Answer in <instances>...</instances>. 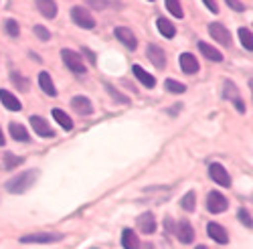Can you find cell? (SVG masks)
Masks as SVG:
<instances>
[{
	"mask_svg": "<svg viewBox=\"0 0 253 249\" xmlns=\"http://www.w3.org/2000/svg\"><path fill=\"white\" fill-rule=\"evenodd\" d=\"M132 71H134V75L138 77V81L142 83V85H146L148 89H152V87L156 85V79H154V75H150L148 71H144L140 65H134V67H132Z\"/></svg>",
	"mask_w": 253,
	"mask_h": 249,
	"instance_id": "cell-21",
	"label": "cell"
},
{
	"mask_svg": "<svg viewBox=\"0 0 253 249\" xmlns=\"http://www.w3.org/2000/svg\"><path fill=\"white\" fill-rule=\"evenodd\" d=\"M138 229L142 233H146V235H152L156 231V219H154V215L152 213H142L138 217Z\"/></svg>",
	"mask_w": 253,
	"mask_h": 249,
	"instance_id": "cell-14",
	"label": "cell"
},
{
	"mask_svg": "<svg viewBox=\"0 0 253 249\" xmlns=\"http://www.w3.org/2000/svg\"><path fill=\"white\" fill-rule=\"evenodd\" d=\"M209 176L213 178L219 186H231V176H229V172L225 170V166L219 164V162H213V164L209 166Z\"/></svg>",
	"mask_w": 253,
	"mask_h": 249,
	"instance_id": "cell-5",
	"label": "cell"
},
{
	"mask_svg": "<svg viewBox=\"0 0 253 249\" xmlns=\"http://www.w3.org/2000/svg\"><path fill=\"white\" fill-rule=\"evenodd\" d=\"M156 27H158V31H160L162 37H166V39H174V35H176V27H174L168 18H158V20H156Z\"/></svg>",
	"mask_w": 253,
	"mask_h": 249,
	"instance_id": "cell-23",
	"label": "cell"
},
{
	"mask_svg": "<svg viewBox=\"0 0 253 249\" xmlns=\"http://www.w3.org/2000/svg\"><path fill=\"white\" fill-rule=\"evenodd\" d=\"M225 2H227L229 8H233L235 12H243L245 10V4L241 2V0H225Z\"/></svg>",
	"mask_w": 253,
	"mask_h": 249,
	"instance_id": "cell-36",
	"label": "cell"
},
{
	"mask_svg": "<svg viewBox=\"0 0 253 249\" xmlns=\"http://www.w3.org/2000/svg\"><path fill=\"white\" fill-rule=\"evenodd\" d=\"M164 85H166V89H168V91H170V93H176V95H180V93H184V91H186V85L178 83L176 79H166V81H164Z\"/></svg>",
	"mask_w": 253,
	"mask_h": 249,
	"instance_id": "cell-31",
	"label": "cell"
},
{
	"mask_svg": "<svg viewBox=\"0 0 253 249\" xmlns=\"http://www.w3.org/2000/svg\"><path fill=\"white\" fill-rule=\"evenodd\" d=\"M225 97L233 101L239 112H245V103L241 101V97H239V93H237V89L233 85V81H225Z\"/></svg>",
	"mask_w": 253,
	"mask_h": 249,
	"instance_id": "cell-17",
	"label": "cell"
},
{
	"mask_svg": "<svg viewBox=\"0 0 253 249\" xmlns=\"http://www.w3.org/2000/svg\"><path fill=\"white\" fill-rule=\"evenodd\" d=\"M61 59H63V63H65L73 73H85L87 67L85 63H83V59L77 51H71V49H61Z\"/></svg>",
	"mask_w": 253,
	"mask_h": 249,
	"instance_id": "cell-2",
	"label": "cell"
},
{
	"mask_svg": "<svg viewBox=\"0 0 253 249\" xmlns=\"http://www.w3.org/2000/svg\"><path fill=\"white\" fill-rule=\"evenodd\" d=\"M4 31H6V35L8 37H18L20 35V27H18V23L14 18H6V23H4Z\"/></svg>",
	"mask_w": 253,
	"mask_h": 249,
	"instance_id": "cell-32",
	"label": "cell"
},
{
	"mask_svg": "<svg viewBox=\"0 0 253 249\" xmlns=\"http://www.w3.org/2000/svg\"><path fill=\"white\" fill-rule=\"evenodd\" d=\"M207 233H209L211 239L217 241V243H221V245L229 243V235H227V231H225V227L219 225V223H209V225H207Z\"/></svg>",
	"mask_w": 253,
	"mask_h": 249,
	"instance_id": "cell-12",
	"label": "cell"
},
{
	"mask_svg": "<svg viewBox=\"0 0 253 249\" xmlns=\"http://www.w3.org/2000/svg\"><path fill=\"white\" fill-rule=\"evenodd\" d=\"M37 178H39V170H25V172H20L18 176H14L6 182V191L12 193V195H20V193L29 191Z\"/></svg>",
	"mask_w": 253,
	"mask_h": 249,
	"instance_id": "cell-1",
	"label": "cell"
},
{
	"mask_svg": "<svg viewBox=\"0 0 253 249\" xmlns=\"http://www.w3.org/2000/svg\"><path fill=\"white\" fill-rule=\"evenodd\" d=\"M239 221L247 227V229H251L253 227V221H251V213L247 209H239Z\"/></svg>",
	"mask_w": 253,
	"mask_h": 249,
	"instance_id": "cell-35",
	"label": "cell"
},
{
	"mask_svg": "<svg viewBox=\"0 0 253 249\" xmlns=\"http://www.w3.org/2000/svg\"><path fill=\"white\" fill-rule=\"evenodd\" d=\"M178 65H180V69L184 71V73H188V75H193V73H197L199 71V61H197V57L195 55H191V53H182L180 57H178Z\"/></svg>",
	"mask_w": 253,
	"mask_h": 249,
	"instance_id": "cell-11",
	"label": "cell"
},
{
	"mask_svg": "<svg viewBox=\"0 0 253 249\" xmlns=\"http://www.w3.org/2000/svg\"><path fill=\"white\" fill-rule=\"evenodd\" d=\"M195 203H197V195H195L193 191H188V193L182 197V201H180V207H182L184 211H188V213H191V211H195Z\"/></svg>",
	"mask_w": 253,
	"mask_h": 249,
	"instance_id": "cell-28",
	"label": "cell"
},
{
	"mask_svg": "<svg viewBox=\"0 0 253 249\" xmlns=\"http://www.w3.org/2000/svg\"><path fill=\"white\" fill-rule=\"evenodd\" d=\"M229 207V203H227V199L221 195V193H217V191H213V193H209V199H207V209L211 211V213H223L225 209Z\"/></svg>",
	"mask_w": 253,
	"mask_h": 249,
	"instance_id": "cell-8",
	"label": "cell"
},
{
	"mask_svg": "<svg viewBox=\"0 0 253 249\" xmlns=\"http://www.w3.org/2000/svg\"><path fill=\"white\" fill-rule=\"evenodd\" d=\"M209 33H211V37H213L217 43H221L223 47H231V43H233V39H231V33H229L221 23H211V25H209Z\"/></svg>",
	"mask_w": 253,
	"mask_h": 249,
	"instance_id": "cell-4",
	"label": "cell"
},
{
	"mask_svg": "<svg viewBox=\"0 0 253 249\" xmlns=\"http://www.w3.org/2000/svg\"><path fill=\"white\" fill-rule=\"evenodd\" d=\"M63 235L61 233H31V235H23L20 243H53V241H61Z\"/></svg>",
	"mask_w": 253,
	"mask_h": 249,
	"instance_id": "cell-7",
	"label": "cell"
},
{
	"mask_svg": "<svg viewBox=\"0 0 253 249\" xmlns=\"http://www.w3.org/2000/svg\"><path fill=\"white\" fill-rule=\"evenodd\" d=\"M8 132H10L12 140H16V142H29V140H31V136H29V132H27V128L23 126V124L10 122V126H8Z\"/></svg>",
	"mask_w": 253,
	"mask_h": 249,
	"instance_id": "cell-20",
	"label": "cell"
},
{
	"mask_svg": "<svg viewBox=\"0 0 253 249\" xmlns=\"http://www.w3.org/2000/svg\"><path fill=\"white\" fill-rule=\"evenodd\" d=\"M166 8L174 18H184V10L180 6V0H166Z\"/></svg>",
	"mask_w": 253,
	"mask_h": 249,
	"instance_id": "cell-26",
	"label": "cell"
},
{
	"mask_svg": "<svg viewBox=\"0 0 253 249\" xmlns=\"http://www.w3.org/2000/svg\"><path fill=\"white\" fill-rule=\"evenodd\" d=\"M114 35H116V39L120 41V43H122L124 47H128L130 51H136V47H138V39H136V35H134L130 29H126V27H118V29L114 31Z\"/></svg>",
	"mask_w": 253,
	"mask_h": 249,
	"instance_id": "cell-6",
	"label": "cell"
},
{
	"mask_svg": "<svg viewBox=\"0 0 253 249\" xmlns=\"http://www.w3.org/2000/svg\"><path fill=\"white\" fill-rule=\"evenodd\" d=\"M33 33L37 35V39H39V41H43V43H47V41L51 39V33H49V31H47L43 25H35Z\"/></svg>",
	"mask_w": 253,
	"mask_h": 249,
	"instance_id": "cell-33",
	"label": "cell"
},
{
	"mask_svg": "<svg viewBox=\"0 0 253 249\" xmlns=\"http://www.w3.org/2000/svg\"><path fill=\"white\" fill-rule=\"evenodd\" d=\"M71 18H73V23L81 29H93L95 27V18L89 14V10H85L83 6H75L71 10Z\"/></svg>",
	"mask_w": 253,
	"mask_h": 249,
	"instance_id": "cell-3",
	"label": "cell"
},
{
	"mask_svg": "<svg viewBox=\"0 0 253 249\" xmlns=\"http://www.w3.org/2000/svg\"><path fill=\"white\" fill-rule=\"evenodd\" d=\"M10 79H12V83H14V85H16L20 91H23V93L31 89V85H29V79H27V77H23L20 73H10Z\"/></svg>",
	"mask_w": 253,
	"mask_h": 249,
	"instance_id": "cell-29",
	"label": "cell"
},
{
	"mask_svg": "<svg viewBox=\"0 0 253 249\" xmlns=\"http://www.w3.org/2000/svg\"><path fill=\"white\" fill-rule=\"evenodd\" d=\"M37 8L45 18H55L57 16V2L55 0H37Z\"/></svg>",
	"mask_w": 253,
	"mask_h": 249,
	"instance_id": "cell-19",
	"label": "cell"
},
{
	"mask_svg": "<svg viewBox=\"0 0 253 249\" xmlns=\"http://www.w3.org/2000/svg\"><path fill=\"white\" fill-rule=\"evenodd\" d=\"M31 126H33V130H35L41 138H53V136H55V132L51 130V126L47 124V120L41 118V116H31Z\"/></svg>",
	"mask_w": 253,
	"mask_h": 249,
	"instance_id": "cell-9",
	"label": "cell"
},
{
	"mask_svg": "<svg viewBox=\"0 0 253 249\" xmlns=\"http://www.w3.org/2000/svg\"><path fill=\"white\" fill-rule=\"evenodd\" d=\"M71 108L81 116H91L93 114V106H91L89 97H85V95H75L71 99Z\"/></svg>",
	"mask_w": 253,
	"mask_h": 249,
	"instance_id": "cell-10",
	"label": "cell"
},
{
	"mask_svg": "<svg viewBox=\"0 0 253 249\" xmlns=\"http://www.w3.org/2000/svg\"><path fill=\"white\" fill-rule=\"evenodd\" d=\"M176 237L180 239V243H193L195 239V231H193V225L188 223V221H180L176 225Z\"/></svg>",
	"mask_w": 253,
	"mask_h": 249,
	"instance_id": "cell-16",
	"label": "cell"
},
{
	"mask_svg": "<svg viewBox=\"0 0 253 249\" xmlns=\"http://www.w3.org/2000/svg\"><path fill=\"white\" fill-rule=\"evenodd\" d=\"M51 114H53V118H55V122L59 124V126H61L63 130H67V132H69V130H73V120H71V118H69V116H67L65 112H63V110H59V108H55V110H53Z\"/></svg>",
	"mask_w": 253,
	"mask_h": 249,
	"instance_id": "cell-24",
	"label": "cell"
},
{
	"mask_svg": "<svg viewBox=\"0 0 253 249\" xmlns=\"http://www.w3.org/2000/svg\"><path fill=\"white\" fill-rule=\"evenodd\" d=\"M0 101H2V106L10 112H20L23 110V103H20V99H16L14 93L6 91V89H0Z\"/></svg>",
	"mask_w": 253,
	"mask_h": 249,
	"instance_id": "cell-15",
	"label": "cell"
},
{
	"mask_svg": "<svg viewBox=\"0 0 253 249\" xmlns=\"http://www.w3.org/2000/svg\"><path fill=\"white\" fill-rule=\"evenodd\" d=\"M83 53H85V55L89 57V61H91V63H95V55H93V53H91L89 49H83Z\"/></svg>",
	"mask_w": 253,
	"mask_h": 249,
	"instance_id": "cell-39",
	"label": "cell"
},
{
	"mask_svg": "<svg viewBox=\"0 0 253 249\" xmlns=\"http://www.w3.org/2000/svg\"><path fill=\"white\" fill-rule=\"evenodd\" d=\"M0 146H4V134H2V130H0Z\"/></svg>",
	"mask_w": 253,
	"mask_h": 249,
	"instance_id": "cell-40",
	"label": "cell"
},
{
	"mask_svg": "<svg viewBox=\"0 0 253 249\" xmlns=\"http://www.w3.org/2000/svg\"><path fill=\"white\" fill-rule=\"evenodd\" d=\"M122 245H124V249H140V239H138V235L132 229H124Z\"/></svg>",
	"mask_w": 253,
	"mask_h": 249,
	"instance_id": "cell-22",
	"label": "cell"
},
{
	"mask_svg": "<svg viewBox=\"0 0 253 249\" xmlns=\"http://www.w3.org/2000/svg\"><path fill=\"white\" fill-rule=\"evenodd\" d=\"M146 249H154V245H152V243H148V245H146Z\"/></svg>",
	"mask_w": 253,
	"mask_h": 249,
	"instance_id": "cell-41",
	"label": "cell"
},
{
	"mask_svg": "<svg viewBox=\"0 0 253 249\" xmlns=\"http://www.w3.org/2000/svg\"><path fill=\"white\" fill-rule=\"evenodd\" d=\"M39 85H41V89H43L47 95H51V97L57 95V87H55V83H53V79H51V75L47 71L39 73Z\"/></svg>",
	"mask_w": 253,
	"mask_h": 249,
	"instance_id": "cell-18",
	"label": "cell"
},
{
	"mask_svg": "<svg viewBox=\"0 0 253 249\" xmlns=\"http://www.w3.org/2000/svg\"><path fill=\"white\" fill-rule=\"evenodd\" d=\"M197 249H207V245H197Z\"/></svg>",
	"mask_w": 253,
	"mask_h": 249,
	"instance_id": "cell-42",
	"label": "cell"
},
{
	"mask_svg": "<svg viewBox=\"0 0 253 249\" xmlns=\"http://www.w3.org/2000/svg\"><path fill=\"white\" fill-rule=\"evenodd\" d=\"M105 89H108V91H110V95H112V97H114L116 101H120V103H130V99H128V97H126V95H122V93H120L118 89H114V87L110 85V83H105Z\"/></svg>",
	"mask_w": 253,
	"mask_h": 249,
	"instance_id": "cell-34",
	"label": "cell"
},
{
	"mask_svg": "<svg viewBox=\"0 0 253 249\" xmlns=\"http://www.w3.org/2000/svg\"><path fill=\"white\" fill-rule=\"evenodd\" d=\"M239 39H241V45L245 47V51H253V37H251V31L241 27L239 29Z\"/></svg>",
	"mask_w": 253,
	"mask_h": 249,
	"instance_id": "cell-27",
	"label": "cell"
},
{
	"mask_svg": "<svg viewBox=\"0 0 253 249\" xmlns=\"http://www.w3.org/2000/svg\"><path fill=\"white\" fill-rule=\"evenodd\" d=\"M199 49H201V53L209 59V61H223V55H221V51H217L213 45H209V43H205V41H201L199 43Z\"/></svg>",
	"mask_w": 253,
	"mask_h": 249,
	"instance_id": "cell-25",
	"label": "cell"
},
{
	"mask_svg": "<svg viewBox=\"0 0 253 249\" xmlns=\"http://www.w3.org/2000/svg\"><path fill=\"white\" fill-rule=\"evenodd\" d=\"M203 2H205V6H207L211 12H213V14H217V12H219V6H217L215 0H203Z\"/></svg>",
	"mask_w": 253,
	"mask_h": 249,
	"instance_id": "cell-37",
	"label": "cell"
},
{
	"mask_svg": "<svg viewBox=\"0 0 253 249\" xmlns=\"http://www.w3.org/2000/svg\"><path fill=\"white\" fill-rule=\"evenodd\" d=\"M23 162H25V158H23V156H14V154L6 152V154H4V162H2V164H4V168H6V170H12L14 166L23 164Z\"/></svg>",
	"mask_w": 253,
	"mask_h": 249,
	"instance_id": "cell-30",
	"label": "cell"
},
{
	"mask_svg": "<svg viewBox=\"0 0 253 249\" xmlns=\"http://www.w3.org/2000/svg\"><path fill=\"white\" fill-rule=\"evenodd\" d=\"M87 2H89V6H93V8H105V6H108V4H105V0H87Z\"/></svg>",
	"mask_w": 253,
	"mask_h": 249,
	"instance_id": "cell-38",
	"label": "cell"
},
{
	"mask_svg": "<svg viewBox=\"0 0 253 249\" xmlns=\"http://www.w3.org/2000/svg\"><path fill=\"white\" fill-rule=\"evenodd\" d=\"M146 55H148V59L154 63V67H158V69H164L166 67V55H164V51L158 45H148V49H146Z\"/></svg>",
	"mask_w": 253,
	"mask_h": 249,
	"instance_id": "cell-13",
	"label": "cell"
}]
</instances>
